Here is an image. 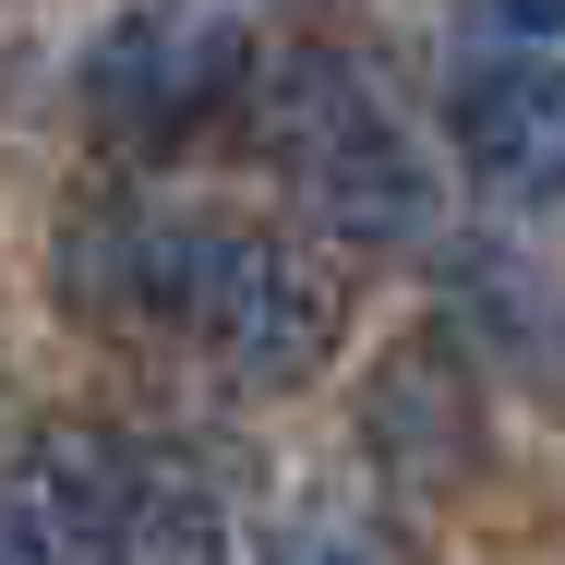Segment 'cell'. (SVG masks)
Here are the masks:
<instances>
[{"mask_svg": "<svg viewBox=\"0 0 565 565\" xmlns=\"http://www.w3.org/2000/svg\"><path fill=\"white\" fill-rule=\"evenodd\" d=\"M253 132H265V157L301 181V205L338 241H409V228H434V169H422V145L397 132V109L373 97V73L349 49H326V36L277 49L265 85H253Z\"/></svg>", "mask_w": 565, "mask_h": 565, "instance_id": "cell-1", "label": "cell"}, {"mask_svg": "<svg viewBox=\"0 0 565 565\" xmlns=\"http://www.w3.org/2000/svg\"><path fill=\"white\" fill-rule=\"evenodd\" d=\"M361 446L373 469L397 481V493H457L469 469H481V373H469V349L446 326H422V338H397L373 361V385H361Z\"/></svg>", "mask_w": 565, "mask_h": 565, "instance_id": "cell-4", "label": "cell"}, {"mask_svg": "<svg viewBox=\"0 0 565 565\" xmlns=\"http://www.w3.org/2000/svg\"><path fill=\"white\" fill-rule=\"evenodd\" d=\"M120 565H253V530H241L228 481H205L193 457H145V481H132V530H120Z\"/></svg>", "mask_w": 565, "mask_h": 565, "instance_id": "cell-7", "label": "cell"}, {"mask_svg": "<svg viewBox=\"0 0 565 565\" xmlns=\"http://www.w3.org/2000/svg\"><path fill=\"white\" fill-rule=\"evenodd\" d=\"M253 85V24L241 12H120L85 49V109L109 145H181Z\"/></svg>", "mask_w": 565, "mask_h": 565, "instance_id": "cell-2", "label": "cell"}, {"mask_svg": "<svg viewBox=\"0 0 565 565\" xmlns=\"http://www.w3.org/2000/svg\"><path fill=\"white\" fill-rule=\"evenodd\" d=\"M446 132L457 169L493 193V205H565V61L542 49H505V61H469L446 85Z\"/></svg>", "mask_w": 565, "mask_h": 565, "instance_id": "cell-5", "label": "cell"}, {"mask_svg": "<svg viewBox=\"0 0 565 565\" xmlns=\"http://www.w3.org/2000/svg\"><path fill=\"white\" fill-rule=\"evenodd\" d=\"M253 565H409V554H397V530L361 518V505H301Z\"/></svg>", "mask_w": 565, "mask_h": 565, "instance_id": "cell-8", "label": "cell"}, {"mask_svg": "<svg viewBox=\"0 0 565 565\" xmlns=\"http://www.w3.org/2000/svg\"><path fill=\"white\" fill-rule=\"evenodd\" d=\"M145 457L109 422H36L0 457V565H120Z\"/></svg>", "mask_w": 565, "mask_h": 565, "instance_id": "cell-3", "label": "cell"}, {"mask_svg": "<svg viewBox=\"0 0 565 565\" xmlns=\"http://www.w3.org/2000/svg\"><path fill=\"white\" fill-rule=\"evenodd\" d=\"M446 338L469 349V373L493 361V373H530V385H565V289L530 265V253H505V241H457L446 265Z\"/></svg>", "mask_w": 565, "mask_h": 565, "instance_id": "cell-6", "label": "cell"}]
</instances>
